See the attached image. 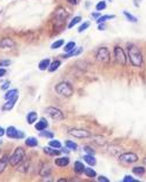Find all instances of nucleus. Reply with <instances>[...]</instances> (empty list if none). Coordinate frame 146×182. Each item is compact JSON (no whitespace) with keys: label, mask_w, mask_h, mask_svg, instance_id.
<instances>
[{"label":"nucleus","mask_w":146,"mask_h":182,"mask_svg":"<svg viewBox=\"0 0 146 182\" xmlns=\"http://www.w3.org/2000/svg\"><path fill=\"white\" fill-rule=\"evenodd\" d=\"M128 54H129V60L132 64V66H135V67H142L143 56L137 45H135V44H129Z\"/></svg>","instance_id":"f257e3e1"},{"label":"nucleus","mask_w":146,"mask_h":182,"mask_svg":"<svg viewBox=\"0 0 146 182\" xmlns=\"http://www.w3.org/2000/svg\"><path fill=\"white\" fill-rule=\"evenodd\" d=\"M55 91L58 92V95L62 97H71L74 95V88L71 87L69 82H60L55 85Z\"/></svg>","instance_id":"f03ea898"},{"label":"nucleus","mask_w":146,"mask_h":182,"mask_svg":"<svg viewBox=\"0 0 146 182\" xmlns=\"http://www.w3.org/2000/svg\"><path fill=\"white\" fill-rule=\"evenodd\" d=\"M24 157H26V152L23 150V147H16L15 151L13 152L12 157L9 158V164L12 166H18V165H20L24 160Z\"/></svg>","instance_id":"7ed1b4c3"},{"label":"nucleus","mask_w":146,"mask_h":182,"mask_svg":"<svg viewBox=\"0 0 146 182\" xmlns=\"http://www.w3.org/2000/svg\"><path fill=\"white\" fill-rule=\"evenodd\" d=\"M119 160L121 163H124V164H133V163L138 161V156L136 153H132V152H127V153L120 155Z\"/></svg>","instance_id":"20e7f679"},{"label":"nucleus","mask_w":146,"mask_h":182,"mask_svg":"<svg viewBox=\"0 0 146 182\" xmlns=\"http://www.w3.org/2000/svg\"><path fill=\"white\" fill-rule=\"evenodd\" d=\"M96 58H97L98 61L100 62H108L109 59H111V53H109V50L107 48H100L97 51V54H96Z\"/></svg>","instance_id":"39448f33"},{"label":"nucleus","mask_w":146,"mask_h":182,"mask_svg":"<svg viewBox=\"0 0 146 182\" xmlns=\"http://www.w3.org/2000/svg\"><path fill=\"white\" fill-rule=\"evenodd\" d=\"M45 113H46L51 119H53V120H62V119L65 118L63 113L59 109H55V107H47V109L45 110Z\"/></svg>","instance_id":"423d86ee"},{"label":"nucleus","mask_w":146,"mask_h":182,"mask_svg":"<svg viewBox=\"0 0 146 182\" xmlns=\"http://www.w3.org/2000/svg\"><path fill=\"white\" fill-rule=\"evenodd\" d=\"M5 134L7 135L9 139H23V137H24V133H23V131H20V130H18L16 128H15V127H13V126L8 127Z\"/></svg>","instance_id":"0eeeda50"},{"label":"nucleus","mask_w":146,"mask_h":182,"mask_svg":"<svg viewBox=\"0 0 146 182\" xmlns=\"http://www.w3.org/2000/svg\"><path fill=\"white\" fill-rule=\"evenodd\" d=\"M69 135L74 136V137H77V139H88V137H91V133L85 129H70L69 130Z\"/></svg>","instance_id":"6e6552de"},{"label":"nucleus","mask_w":146,"mask_h":182,"mask_svg":"<svg viewBox=\"0 0 146 182\" xmlns=\"http://www.w3.org/2000/svg\"><path fill=\"white\" fill-rule=\"evenodd\" d=\"M114 56H115L116 60L119 61L121 65H125L127 64V56H125V53H124L122 48L115 46L114 48Z\"/></svg>","instance_id":"1a4fd4ad"},{"label":"nucleus","mask_w":146,"mask_h":182,"mask_svg":"<svg viewBox=\"0 0 146 182\" xmlns=\"http://www.w3.org/2000/svg\"><path fill=\"white\" fill-rule=\"evenodd\" d=\"M15 42H14L13 39H10V38H4V39H1L0 40V48H15Z\"/></svg>","instance_id":"9d476101"},{"label":"nucleus","mask_w":146,"mask_h":182,"mask_svg":"<svg viewBox=\"0 0 146 182\" xmlns=\"http://www.w3.org/2000/svg\"><path fill=\"white\" fill-rule=\"evenodd\" d=\"M18 96L14 97V98H10V99H7L6 104H4V106H2V111H10L14 107L15 103L18 101Z\"/></svg>","instance_id":"9b49d317"},{"label":"nucleus","mask_w":146,"mask_h":182,"mask_svg":"<svg viewBox=\"0 0 146 182\" xmlns=\"http://www.w3.org/2000/svg\"><path fill=\"white\" fill-rule=\"evenodd\" d=\"M67 16H68V14H67L66 9L61 8V7L57 9V12H55V18H57L58 21H60V22L65 21V19H66Z\"/></svg>","instance_id":"f8f14e48"},{"label":"nucleus","mask_w":146,"mask_h":182,"mask_svg":"<svg viewBox=\"0 0 146 182\" xmlns=\"http://www.w3.org/2000/svg\"><path fill=\"white\" fill-rule=\"evenodd\" d=\"M68 164H69V158L68 157H60V158L55 159V165L59 166V167H65Z\"/></svg>","instance_id":"ddd939ff"},{"label":"nucleus","mask_w":146,"mask_h":182,"mask_svg":"<svg viewBox=\"0 0 146 182\" xmlns=\"http://www.w3.org/2000/svg\"><path fill=\"white\" fill-rule=\"evenodd\" d=\"M44 152L47 156H51V157H55L60 155V151H59V150H55V147H44Z\"/></svg>","instance_id":"4468645a"},{"label":"nucleus","mask_w":146,"mask_h":182,"mask_svg":"<svg viewBox=\"0 0 146 182\" xmlns=\"http://www.w3.org/2000/svg\"><path fill=\"white\" fill-rule=\"evenodd\" d=\"M8 164H9V157L7 156V155H5V156L0 159V173L4 172Z\"/></svg>","instance_id":"2eb2a0df"},{"label":"nucleus","mask_w":146,"mask_h":182,"mask_svg":"<svg viewBox=\"0 0 146 182\" xmlns=\"http://www.w3.org/2000/svg\"><path fill=\"white\" fill-rule=\"evenodd\" d=\"M47 126H49L47 121H46L45 119H40V121L37 122V123L35 125V128H36V130H38V131H41V130L46 129V128H47Z\"/></svg>","instance_id":"dca6fc26"},{"label":"nucleus","mask_w":146,"mask_h":182,"mask_svg":"<svg viewBox=\"0 0 146 182\" xmlns=\"http://www.w3.org/2000/svg\"><path fill=\"white\" fill-rule=\"evenodd\" d=\"M83 52V48H75L74 50H71L70 52H68L65 56V58H70V56H80L81 53Z\"/></svg>","instance_id":"f3484780"},{"label":"nucleus","mask_w":146,"mask_h":182,"mask_svg":"<svg viewBox=\"0 0 146 182\" xmlns=\"http://www.w3.org/2000/svg\"><path fill=\"white\" fill-rule=\"evenodd\" d=\"M37 118H38V114L36 112H30V113H28V115H27V121L29 125H32V123H35L36 121H37Z\"/></svg>","instance_id":"a211bd4d"},{"label":"nucleus","mask_w":146,"mask_h":182,"mask_svg":"<svg viewBox=\"0 0 146 182\" xmlns=\"http://www.w3.org/2000/svg\"><path fill=\"white\" fill-rule=\"evenodd\" d=\"M49 64H51V60H49V58H46V59H43V60L40 61L38 67H39L40 70H46V69H49Z\"/></svg>","instance_id":"6ab92c4d"},{"label":"nucleus","mask_w":146,"mask_h":182,"mask_svg":"<svg viewBox=\"0 0 146 182\" xmlns=\"http://www.w3.org/2000/svg\"><path fill=\"white\" fill-rule=\"evenodd\" d=\"M16 96H18V89H12V90H8L5 93V99H10V98H14Z\"/></svg>","instance_id":"aec40b11"},{"label":"nucleus","mask_w":146,"mask_h":182,"mask_svg":"<svg viewBox=\"0 0 146 182\" xmlns=\"http://www.w3.org/2000/svg\"><path fill=\"white\" fill-rule=\"evenodd\" d=\"M84 168L85 166L83 165V163H81V161H76L75 165H74V169H75V172L77 174H82L84 172Z\"/></svg>","instance_id":"412c9836"},{"label":"nucleus","mask_w":146,"mask_h":182,"mask_svg":"<svg viewBox=\"0 0 146 182\" xmlns=\"http://www.w3.org/2000/svg\"><path fill=\"white\" fill-rule=\"evenodd\" d=\"M83 159H84L85 163H88L90 166H94L96 165V158L93 157V155H85L84 157H83Z\"/></svg>","instance_id":"4be33fe9"},{"label":"nucleus","mask_w":146,"mask_h":182,"mask_svg":"<svg viewBox=\"0 0 146 182\" xmlns=\"http://www.w3.org/2000/svg\"><path fill=\"white\" fill-rule=\"evenodd\" d=\"M49 173H51V167H49V165H44L43 166V168L40 169V176H43V178H46V176H49Z\"/></svg>","instance_id":"5701e85b"},{"label":"nucleus","mask_w":146,"mask_h":182,"mask_svg":"<svg viewBox=\"0 0 146 182\" xmlns=\"http://www.w3.org/2000/svg\"><path fill=\"white\" fill-rule=\"evenodd\" d=\"M26 144L30 147H35L38 145V141H37V139H35V137H28V139H26Z\"/></svg>","instance_id":"b1692460"},{"label":"nucleus","mask_w":146,"mask_h":182,"mask_svg":"<svg viewBox=\"0 0 146 182\" xmlns=\"http://www.w3.org/2000/svg\"><path fill=\"white\" fill-rule=\"evenodd\" d=\"M83 173H84L86 176H89V178H96V176H97L96 171H94V169H92L91 167H85L84 172H83Z\"/></svg>","instance_id":"393cba45"},{"label":"nucleus","mask_w":146,"mask_h":182,"mask_svg":"<svg viewBox=\"0 0 146 182\" xmlns=\"http://www.w3.org/2000/svg\"><path fill=\"white\" fill-rule=\"evenodd\" d=\"M115 18V15H100L99 18L97 19V23L99 24V23H105V22L107 21V20H111V19H114Z\"/></svg>","instance_id":"a878e982"},{"label":"nucleus","mask_w":146,"mask_h":182,"mask_svg":"<svg viewBox=\"0 0 146 182\" xmlns=\"http://www.w3.org/2000/svg\"><path fill=\"white\" fill-rule=\"evenodd\" d=\"M132 172L136 174V175L142 176V175H144V174H145V168H144V167H142V166H136V167H133V168H132Z\"/></svg>","instance_id":"bb28decb"},{"label":"nucleus","mask_w":146,"mask_h":182,"mask_svg":"<svg viewBox=\"0 0 146 182\" xmlns=\"http://www.w3.org/2000/svg\"><path fill=\"white\" fill-rule=\"evenodd\" d=\"M28 167H29V161H24L23 160L21 164H20V166H18V171H20V172H22V173H26L28 171Z\"/></svg>","instance_id":"cd10ccee"},{"label":"nucleus","mask_w":146,"mask_h":182,"mask_svg":"<svg viewBox=\"0 0 146 182\" xmlns=\"http://www.w3.org/2000/svg\"><path fill=\"white\" fill-rule=\"evenodd\" d=\"M60 65H61V62H60L59 60L53 61L52 64H49V72H55V70H57V69L59 68V67H60Z\"/></svg>","instance_id":"c85d7f7f"},{"label":"nucleus","mask_w":146,"mask_h":182,"mask_svg":"<svg viewBox=\"0 0 146 182\" xmlns=\"http://www.w3.org/2000/svg\"><path fill=\"white\" fill-rule=\"evenodd\" d=\"M76 48V43L75 42H69V43H67L66 45H65V52L68 53V52H70L71 50H74V48Z\"/></svg>","instance_id":"c756f323"},{"label":"nucleus","mask_w":146,"mask_h":182,"mask_svg":"<svg viewBox=\"0 0 146 182\" xmlns=\"http://www.w3.org/2000/svg\"><path fill=\"white\" fill-rule=\"evenodd\" d=\"M81 21H82V18H81V16H75V18H74V19H73V20L70 21V23L68 24V28H69V29H71L73 27L76 26L77 23H80Z\"/></svg>","instance_id":"7c9ffc66"},{"label":"nucleus","mask_w":146,"mask_h":182,"mask_svg":"<svg viewBox=\"0 0 146 182\" xmlns=\"http://www.w3.org/2000/svg\"><path fill=\"white\" fill-rule=\"evenodd\" d=\"M65 44V40L63 39H59V40H57V42H54L53 44H52V46H51V48L52 50H57V48H60Z\"/></svg>","instance_id":"2f4dec72"},{"label":"nucleus","mask_w":146,"mask_h":182,"mask_svg":"<svg viewBox=\"0 0 146 182\" xmlns=\"http://www.w3.org/2000/svg\"><path fill=\"white\" fill-rule=\"evenodd\" d=\"M123 14H124V16H125V18L128 19V20H129V21H130V22H133V23H136V22L138 21L137 18H135L133 15H131V14H130V13H128L127 10H124Z\"/></svg>","instance_id":"473e14b6"},{"label":"nucleus","mask_w":146,"mask_h":182,"mask_svg":"<svg viewBox=\"0 0 146 182\" xmlns=\"http://www.w3.org/2000/svg\"><path fill=\"white\" fill-rule=\"evenodd\" d=\"M66 147L68 149H71V150H77V144L74 143V142H71V141H66Z\"/></svg>","instance_id":"72a5a7b5"},{"label":"nucleus","mask_w":146,"mask_h":182,"mask_svg":"<svg viewBox=\"0 0 146 182\" xmlns=\"http://www.w3.org/2000/svg\"><path fill=\"white\" fill-rule=\"evenodd\" d=\"M49 147H55V149H60L61 147V143L59 142V141H57V139H53V141H49Z\"/></svg>","instance_id":"f704fd0d"},{"label":"nucleus","mask_w":146,"mask_h":182,"mask_svg":"<svg viewBox=\"0 0 146 182\" xmlns=\"http://www.w3.org/2000/svg\"><path fill=\"white\" fill-rule=\"evenodd\" d=\"M106 8V2L105 1H99L96 6V9H97L98 12H100V10H104V9Z\"/></svg>","instance_id":"c9c22d12"},{"label":"nucleus","mask_w":146,"mask_h":182,"mask_svg":"<svg viewBox=\"0 0 146 182\" xmlns=\"http://www.w3.org/2000/svg\"><path fill=\"white\" fill-rule=\"evenodd\" d=\"M89 27H90V22H88V21L84 22V23H83V24H82V26L78 28V32H83L84 30H86V29H88Z\"/></svg>","instance_id":"e433bc0d"},{"label":"nucleus","mask_w":146,"mask_h":182,"mask_svg":"<svg viewBox=\"0 0 146 182\" xmlns=\"http://www.w3.org/2000/svg\"><path fill=\"white\" fill-rule=\"evenodd\" d=\"M40 136H43V137H47V139H52V137H53V133H49V131H44V130H41V131H40Z\"/></svg>","instance_id":"4c0bfd02"},{"label":"nucleus","mask_w":146,"mask_h":182,"mask_svg":"<svg viewBox=\"0 0 146 182\" xmlns=\"http://www.w3.org/2000/svg\"><path fill=\"white\" fill-rule=\"evenodd\" d=\"M12 64L10 60H1L0 61V67H4V66H9Z\"/></svg>","instance_id":"58836bf2"},{"label":"nucleus","mask_w":146,"mask_h":182,"mask_svg":"<svg viewBox=\"0 0 146 182\" xmlns=\"http://www.w3.org/2000/svg\"><path fill=\"white\" fill-rule=\"evenodd\" d=\"M84 151H86L89 155H94V150L90 147H84Z\"/></svg>","instance_id":"ea45409f"},{"label":"nucleus","mask_w":146,"mask_h":182,"mask_svg":"<svg viewBox=\"0 0 146 182\" xmlns=\"http://www.w3.org/2000/svg\"><path fill=\"white\" fill-rule=\"evenodd\" d=\"M136 180L135 179H132L130 175H127V176H124V179H123V182H135Z\"/></svg>","instance_id":"a19ab883"},{"label":"nucleus","mask_w":146,"mask_h":182,"mask_svg":"<svg viewBox=\"0 0 146 182\" xmlns=\"http://www.w3.org/2000/svg\"><path fill=\"white\" fill-rule=\"evenodd\" d=\"M9 85H10V82H5L4 84L1 85V89H2V90H6V89L9 88Z\"/></svg>","instance_id":"79ce46f5"},{"label":"nucleus","mask_w":146,"mask_h":182,"mask_svg":"<svg viewBox=\"0 0 146 182\" xmlns=\"http://www.w3.org/2000/svg\"><path fill=\"white\" fill-rule=\"evenodd\" d=\"M98 181L99 182H108L109 180H108L107 178H105V176H99V178H98Z\"/></svg>","instance_id":"37998d69"},{"label":"nucleus","mask_w":146,"mask_h":182,"mask_svg":"<svg viewBox=\"0 0 146 182\" xmlns=\"http://www.w3.org/2000/svg\"><path fill=\"white\" fill-rule=\"evenodd\" d=\"M6 73H7V70L5 69V68H0V77L5 76V75H6Z\"/></svg>","instance_id":"c03bdc74"},{"label":"nucleus","mask_w":146,"mask_h":182,"mask_svg":"<svg viewBox=\"0 0 146 182\" xmlns=\"http://www.w3.org/2000/svg\"><path fill=\"white\" fill-rule=\"evenodd\" d=\"M105 28H106V27H105L104 23H99V27H98V29H99V30H105Z\"/></svg>","instance_id":"a18cd8bd"},{"label":"nucleus","mask_w":146,"mask_h":182,"mask_svg":"<svg viewBox=\"0 0 146 182\" xmlns=\"http://www.w3.org/2000/svg\"><path fill=\"white\" fill-rule=\"evenodd\" d=\"M5 133H6V130H5L2 127H0V137H1V136H4Z\"/></svg>","instance_id":"49530a36"},{"label":"nucleus","mask_w":146,"mask_h":182,"mask_svg":"<svg viewBox=\"0 0 146 182\" xmlns=\"http://www.w3.org/2000/svg\"><path fill=\"white\" fill-rule=\"evenodd\" d=\"M67 1H68V2H69L70 5H76V4H77V0H67Z\"/></svg>","instance_id":"de8ad7c7"},{"label":"nucleus","mask_w":146,"mask_h":182,"mask_svg":"<svg viewBox=\"0 0 146 182\" xmlns=\"http://www.w3.org/2000/svg\"><path fill=\"white\" fill-rule=\"evenodd\" d=\"M100 15H101L100 13H93L92 14V16H93V18H96V19H98L99 16H100Z\"/></svg>","instance_id":"09e8293b"},{"label":"nucleus","mask_w":146,"mask_h":182,"mask_svg":"<svg viewBox=\"0 0 146 182\" xmlns=\"http://www.w3.org/2000/svg\"><path fill=\"white\" fill-rule=\"evenodd\" d=\"M1 143H2V141H1V139H0V144H1Z\"/></svg>","instance_id":"8fccbe9b"},{"label":"nucleus","mask_w":146,"mask_h":182,"mask_svg":"<svg viewBox=\"0 0 146 182\" xmlns=\"http://www.w3.org/2000/svg\"><path fill=\"white\" fill-rule=\"evenodd\" d=\"M144 163H145V164H146V158H145V160H144Z\"/></svg>","instance_id":"3c124183"},{"label":"nucleus","mask_w":146,"mask_h":182,"mask_svg":"<svg viewBox=\"0 0 146 182\" xmlns=\"http://www.w3.org/2000/svg\"><path fill=\"white\" fill-rule=\"evenodd\" d=\"M111 1H112V0H111Z\"/></svg>","instance_id":"603ef678"}]
</instances>
